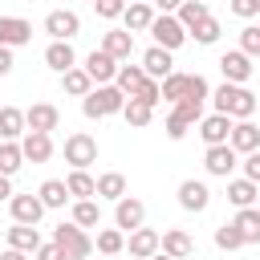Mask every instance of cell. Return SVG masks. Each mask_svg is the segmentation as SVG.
<instances>
[{
    "label": "cell",
    "instance_id": "6da1fadb",
    "mask_svg": "<svg viewBox=\"0 0 260 260\" xmlns=\"http://www.w3.org/2000/svg\"><path fill=\"white\" fill-rule=\"evenodd\" d=\"M211 102H215V114H228V118H236V122H244V118H252L256 114V93H248L244 85H232V81H223L215 93H211Z\"/></svg>",
    "mask_w": 260,
    "mask_h": 260
},
{
    "label": "cell",
    "instance_id": "7a4b0ae2",
    "mask_svg": "<svg viewBox=\"0 0 260 260\" xmlns=\"http://www.w3.org/2000/svg\"><path fill=\"white\" fill-rule=\"evenodd\" d=\"M126 106V93L118 85H93L85 98H81V110L85 118H110V114H122Z\"/></svg>",
    "mask_w": 260,
    "mask_h": 260
},
{
    "label": "cell",
    "instance_id": "3957f363",
    "mask_svg": "<svg viewBox=\"0 0 260 260\" xmlns=\"http://www.w3.org/2000/svg\"><path fill=\"white\" fill-rule=\"evenodd\" d=\"M53 244L65 252V260H85V256L93 252V240H89V236H85V228H77L73 219H69V223H57Z\"/></svg>",
    "mask_w": 260,
    "mask_h": 260
},
{
    "label": "cell",
    "instance_id": "277c9868",
    "mask_svg": "<svg viewBox=\"0 0 260 260\" xmlns=\"http://www.w3.org/2000/svg\"><path fill=\"white\" fill-rule=\"evenodd\" d=\"M65 162H69L73 171H85L89 162H98V138L85 134V130L69 134V138H65Z\"/></svg>",
    "mask_w": 260,
    "mask_h": 260
},
{
    "label": "cell",
    "instance_id": "5b68a950",
    "mask_svg": "<svg viewBox=\"0 0 260 260\" xmlns=\"http://www.w3.org/2000/svg\"><path fill=\"white\" fill-rule=\"evenodd\" d=\"M146 32H150V37H154V45H158V49H167V53H171V49H179V45L187 41V28H183V24H179V20L171 16V12L154 16Z\"/></svg>",
    "mask_w": 260,
    "mask_h": 260
},
{
    "label": "cell",
    "instance_id": "8992f818",
    "mask_svg": "<svg viewBox=\"0 0 260 260\" xmlns=\"http://www.w3.org/2000/svg\"><path fill=\"white\" fill-rule=\"evenodd\" d=\"M61 126V110L53 102H32L24 110V130H37V134H53Z\"/></svg>",
    "mask_w": 260,
    "mask_h": 260
},
{
    "label": "cell",
    "instance_id": "52a82bcc",
    "mask_svg": "<svg viewBox=\"0 0 260 260\" xmlns=\"http://www.w3.org/2000/svg\"><path fill=\"white\" fill-rule=\"evenodd\" d=\"M45 32H49L53 41H73V37L81 32V16L69 12V8H53V12L45 16Z\"/></svg>",
    "mask_w": 260,
    "mask_h": 260
},
{
    "label": "cell",
    "instance_id": "ba28073f",
    "mask_svg": "<svg viewBox=\"0 0 260 260\" xmlns=\"http://www.w3.org/2000/svg\"><path fill=\"white\" fill-rule=\"evenodd\" d=\"M142 219H146V203H142V199L122 195V199L114 203V223H118V232H134V228H142Z\"/></svg>",
    "mask_w": 260,
    "mask_h": 260
},
{
    "label": "cell",
    "instance_id": "9c48e42d",
    "mask_svg": "<svg viewBox=\"0 0 260 260\" xmlns=\"http://www.w3.org/2000/svg\"><path fill=\"white\" fill-rule=\"evenodd\" d=\"M219 73H223V81L244 85V81L252 77V57H244L240 49H228V53L219 57Z\"/></svg>",
    "mask_w": 260,
    "mask_h": 260
},
{
    "label": "cell",
    "instance_id": "30bf717a",
    "mask_svg": "<svg viewBox=\"0 0 260 260\" xmlns=\"http://www.w3.org/2000/svg\"><path fill=\"white\" fill-rule=\"evenodd\" d=\"M85 73H89V81H98V85H110L114 77H118V61L110 57V53H102V49H93L89 57H85V65H81Z\"/></svg>",
    "mask_w": 260,
    "mask_h": 260
},
{
    "label": "cell",
    "instance_id": "8fae6325",
    "mask_svg": "<svg viewBox=\"0 0 260 260\" xmlns=\"http://www.w3.org/2000/svg\"><path fill=\"white\" fill-rule=\"evenodd\" d=\"M228 146H232L236 154H252V150H260V126H252L248 118H244V122H232Z\"/></svg>",
    "mask_w": 260,
    "mask_h": 260
},
{
    "label": "cell",
    "instance_id": "7c38bea8",
    "mask_svg": "<svg viewBox=\"0 0 260 260\" xmlns=\"http://www.w3.org/2000/svg\"><path fill=\"white\" fill-rule=\"evenodd\" d=\"M207 203H211L207 183H199V179H183L179 183V207L183 211H207Z\"/></svg>",
    "mask_w": 260,
    "mask_h": 260
},
{
    "label": "cell",
    "instance_id": "4fadbf2b",
    "mask_svg": "<svg viewBox=\"0 0 260 260\" xmlns=\"http://www.w3.org/2000/svg\"><path fill=\"white\" fill-rule=\"evenodd\" d=\"M8 211H12V219H16V223L37 228V223H41V215H45V203H41L37 195H12V199H8Z\"/></svg>",
    "mask_w": 260,
    "mask_h": 260
},
{
    "label": "cell",
    "instance_id": "5bb4252c",
    "mask_svg": "<svg viewBox=\"0 0 260 260\" xmlns=\"http://www.w3.org/2000/svg\"><path fill=\"white\" fill-rule=\"evenodd\" d=\"M142 73H146L150 81H162V77H171V73H175V61H171V53H167V49H158V45H150V49L142 53Z\"/></svg>",
    "mask_w": 260,
    "mask_h": 260
},
{
    "label": "cell",
    "instance_id": "9a60e30c",
    "mask_svg": "<svg viewBox=\"0 0 260 260\" xmlns=\"http://www.w3.org/2000/svg\"><path fill=\"white\" fill-rule=\"evenodd\" d=\"M20 154H24L28 162H49V158H53V134L24 130V138H20Z\"/></svg>",
    "mask_w": 260,
    "mask_h": 260
},
{
    "label": "cell",
    "instance_id": "2e32d148",
    "mask_svg": "<svg viewBox=\"0 0 260 260\" xmlns=\"http://www.w3.org/2000/svg\"><path fill=\"white\" fill-rule=\"evenodd\" d=\"M158 252L171 256V260H183V256L195 252V244H191V236H187L183 228H167V232L158 236Z\"/></svg>",
    "mask_w": 260,
    "mask_h": 260
},
{
    "label": "cell",
    "instance_id": "e0dca14e",
    "mask_svg": "<svg viewBox=\"0 0 260 260\" xmlns=\"http://www.w3.org/2000/svg\"><path fill=\"white\" fill-rule=\"evenodd\" d=\"M32 41V24L20 20V16H0V45L4 49H16V45H28Z\"/></svg>",
    "mask_w": 260,
    "mask_h": 260
},
{
    "label": "cell",
    "instance_id": "ac0fdd59",
    "mask_svg": "<svg viewBox=\"0 0 260 260\" xmlns=\"http://www.w3.org/2000/svg\"><path fill=\"white\" fill-rule=\"evenodd\" d=\"M150 20H154L150 0H130V4H126V12H122V24H126V32H130V37H134V32H146V28H150Z\"/></svg>",
    "mask_w": 260,
    "mask_h": 260
},
{
    "label": "cell",
    "instance_id": "d6986e66",
    "mask_svg": "<svg viewBox=\"0 0 260 260\" xmlns=\"http://www.w3.org/2000/svg\"><path fill=\"white\" fill-rule=\"evenodd\" d=\"M199 134H203L207 146H223L228 134H232V118H228V114H207V118H199Z\"/></svg>",
    "mask_w": 260,
    "mask_h": 260
},
{
    "label": "cell",
    "instance_id": "ffe728a7",
    "mask_svg": "<svg viewBox=\"0 0 260 260\" xmlns=\"http://www.w3.org/2000/svg\"><path fill=\"white\" fill-rule=\"evenodd\" d=\"M203 167H207V175H215V179H228L232 175V167H236V150L223 142V146H207V154H203Z\"/></svg>",
    "mask_w": 260,
    "mask_h": 260
},
{
    "label": "cell",
    "instance_id": "44dd1931",
    "mask_svg": "<svg viewBox=\"0 0 260 260\" xmlns=\"http://www.w3.org/2000/svg\"><path fill=\"white\" fill-rule=\"evenodd\" d=\"M102 53H110L114 61H130V53H134V37H130L126 28H110V32H102Z\"/></svg>",
    "mask_w": 260,
    "mask_h": 260
},
{
    "label": "cell",
    "instance_id": "7402d4cb",
    "mask_svg": "<svg viewBox=\"0 0 260 260\" xmlns=\"http://www.w3.org/2000/svg\"><path fill=\"white\" fill-rule=\"evenodd\" d=\"M126 248H130L134 260H150V256L158 252V232H154V228H134L130 240H126Z\"/></svg>",
    "mask_w": 260,
    "mask_h": 260
},
{
    "label": "cell",
    "instance_id": "603a6c76",
    "mask_svg": "<svg viewBox=\"0 0 260 260\" xmlns=\"http://www.w3.org/2000/svg\"><path fill=\"white\" fill-rule=\"evenodd\" d=\"M41 244H45V240H41V232H37V228H28V223H12V228H8V248H16V252L32 256Z\"/></svg>",
    "mask_w": 260,
    "mask_h": 260
},
{
    "label": "cell",
    "instance_id": "cb8c5ba5",
    "mask_svg": "<svg viewBox=\"0 0 260 260\" xmlns=\"http://www.w3.org/2000/svg\"><path fill=\"white\" fill-rule=\"evenodd\" d=\"M45 65H49V69H57V73L73 69V65H77L73 45H69V41H49V49H45Z\"/></svg>",
    "mask_w": 260,
    "mask_h": 260
},
{
    "label": "cell",
    "instance_id": "d4e9b609",
    "mask_svg": "<svg viewBox=\"0 0 260 260\" xmlns=\"http://www.w3.org/2000/svg\"><path fill=\"white\" fill-rule=\"evenodd\" d=\"M16 138H24V110L0 106V142H16Z\"/></svg>",
    "mask_w": 260,
    "mask_h": 260
},
{
    "label": "cell",
    "instance_id": "484cf974",
    "mask_svg": "<svg viewBox=\"0 0 260 260\" xmlns=\"http://www.w3.org/2000/svg\"><path fill=\"white\" fill-rule=\"evenodd\" d=\"M65 191H69V199H93L98 195V183H93L89 171H69L65 175Z\"/></svg>",
    "mask_w": 260,
    "mask_h": 260
},
{
    "label": "cell",
    "instance_id": "4316f807",
    "mask_svg": "<svg viewBox=\"0 0 260 260\" xmlns=\"http://www.w3.org/2000/svg\"><path fill=\"white\" fill-rule=\"evenodd\" d=\"M244 236V244H260V207H240L236 219H232Z\"/></svg>",
    "mask_w": 260,
    "mask_h": 260
},
{
    "label": "cell",
    "instance_id": "83f0119b",
    "mask_svg": "<svg viewBox=\"0 0 260 260\" xmlns=\"http://www.w3.org/2000/svg\"><path fill=\"white\" fill-rule=\"evenodd\" d=\"M93 183H98V199H114V203H118V199L126 195V175H122V171H106V175H98Z\"/></svg>",
    "mask_w": 260,
    "mask_h": 260
},
{
    "label": "cell",
    "instance_id": "f1b7e54d",
    "mask_svg": "<svg viewBox=\"0 0 260 260\" xmlns=\"http://www.w3.org/2000/svg\"><path fill=\"white\" fill-rule=\"evenodd\" d=\"M228 199L236 203V211H240V207H256L260 187H256V183H248V179H232V183H228Z\"/></svg>",
    "mask_w": 260,
    "mask_h": 260
},
{
    "label": "cell",
    "instance_id": "f546056e",
    "mask_svg": "<svg viewBox=\"0 0 260 260\" xmlns=\"http://www.w3.org/2000/svg\"><path fill=\"white\" fill-rule=\"evenodd\" d=\"M142 81H146L142 65H118V77H114V85H118L126 98H134V93L142 89Z\"/></svg>",
    "mask_w": 260,
    "mask_h": 260
},
{
    "label": "cell",
    "instance_id": "4dcf8cb0",
    "mask_svg": "<svg viewBox=\"0 0 260 260\" xmlns=\"http://www.w3.org/2000/svg\"><path fill=\"white\" fill-rule=\"evenodd\" d=\"M61 89H65V93H73V98H85V93L93 89V81H89V73H85L81 65H73V69H65V73H61Z\"/></svg>",
    "mask_w": 260,
    "mask_h": 260
},
{
    "label": "cell",
    "instance_id": "1f68e13d",
    "mask_svg": "<svg viewBox=\"0 0 260 260\" xmlns=\"http://www.w3.org/2000/svg\"><path fill=\"white\" fill-rule=\"evenodd\" d=\"M37 199L45 203V211H49V207H65V199H69L65 179H45V183H41V191H37Z\"/></svg>",
    "mask_w": 260,
    "mask_h": 260
},
{
    "label": "cell",
    "instance_id": "d6a6232c",
    "mask_svg": "<svg viewBox=\"0 0 260 260\" xmlns=\"http://www.w3.org/2000/svg\"><path fill=\"white\" fill-rule=\"evenodd\" d=\"M203 16H211V12H207V4H203V0H183V4H179V8H175V20H179V24H183V28H187V32H191V28H195V24H199V20H203Z\"/></svg>",
    "mask_w": 260,
    "mask_h": 260
},
{
    "label": "cell",
    "instance_id": "836d02e7",
    "mask_svg": "<svg viewBox=\"0 0 260 260\" xmlns=\"http://www.w3.org/2000/svg\"><path fill=\"white\" fill-rule=\"evenodd\" d=\"M73 223H77V228H98V223H102L98 199H77V203H73Z\"/></svg>",
    "mask_w": 260,
    "mask_h": 260
},
{
    "label": "cell",
    "instance_id": "e575fe53",
    "mask_svg": "<svg viewBox=\"0 0 260 260\" xmlns=\"http://www.w3.org/2000/svg\"><path fill=\"white\" fill-rule=\"evenodd\" d=\"M93 248H98L102 256H118V252L126 248V232H118V228H102L98 240H93Z\"/></svg>",
    "mask_w": 260,
    "mask_h": 260
},
{
    "label": "cell",
    "instance_id": "d590c367",
    "mask_svg": "<svg viewBox=\"0 0 260 260\" xmlns=\"http://www.w3.org/2000/svg\"><path fill=\"white\" fill-rule=\"evenodd\" d=\"M122 118H126L130 126H150V118H154V106H146V102H138V98H126V106H122Z\"/></svg>",
    "mask_w": 260,
    "mask_h": 260
},
{
    "label": "cell",
    "instance_id": "8d00e7d4",
    "mask_svg": "<svg viewBox=\"0 0 260 260\" xmlns=\"http://www.w3.org/2000/svg\"><path fill=\"white\" fill-rule=\"evenodd\" d=\"M24 167V154H20V142H0V175H16Z\"/></svg>",
    "mask_w": 260,
    "mask_h": 260
},
{
    "label": "cell",
    "instance_id": "74e56055",
    "mask_svg": "<svg viewBox=\"0 0 260 260\" xmlns=\"http://www.w3.org/2000/svg\"><path fill=\"white\" fill-rule=\"evenodd\" d=\"M158 93H162V102H179V98L187 93V73H171V77H162V81H158Z\"/></svg>",
    "mask_w": 260,
    "mask_h": 260
},
{
    "label": "cell",
    "instance_id": "f35d334b",
    "mask_svg": "<svg viewBox=\"0 0 260 260\" xmlns=\"http://www.w3.org/2000/svg\"><path fill=\"white\" fill-rule=\"evenodd\" d=\"M215 248H223V252H236V248H244V236H240V228H236V223H219V228H215Z\"/></svg>",
    "mask_w": 260,
    "mask_h": 260
},
{
    "label": "cell",
    "instance_id": "ab89813d",
    "mask_svg": "<svg viewBox=\"0 0 260 260\" xmlns=\"http://www.w3.org/2000/svg\"><path fill=\"white\" fill-rule=\"evenodd\" d=\"M191 37H195L199 45H215V41H219V20H215V16H203V20L191 28Z\"/></svg>",
    "mask_w": 260,
    "mask_h": 260
},
{
    "label": "cell",
    "instance_id": "60d3db41",
    "mask_svg": "<svg viewBox=\"0 0 260 260\" xmlns=\"http://www.w3.org/2000/svg\"><path fill=\"white\" fill-rule=\"evenodd\" d=\"M171 114H179V118H183L187 126H199V118H203V102H191V98H179Z\"/></svg>",
    "mask_w": 260,
    "mask_h": 260
},
{
    "label": "cell",
    "instance_id": "b9f144b4",
    "mask_svg": "<svg viewBox=\"0 0 260 260\" xmlns=\"http://www.w3.org/2000/svg\"><path fill=\"white\" fill-rule=\"evenodd\" d=\"M240 53L244 57H260V24H244L240 28Z\"/></svg>",
    "mask_w": 260,
    "mask_h": 260
},
{
    "label": "cell",
    "instance_id": "7bdbcfd3",
    "mask_svg": "<svg viewBox=\"0 0 260 260\" xmlns=\"http://www.w3.org/2000/svg\"><path fill=\"white\" fill-rule=\"evenodd\" d=\"M183 98H191V102H207V98H211L207 77H203V73H187V93H183Z\"/></svg>",
    "mask_w": 260,
    "mask_h": 260
},
{
    "label": "cell",
    "instance_id": "ee69618b",
    "mask_svg": "<svg viewBox=\"0 0 260 260\" xmlns=\"http://www.w3.org/2000/svg\"><path fill=\"white\" fill-rule=\"evenodd\" d=\"M93 8H98L102 20H118L126 12V0H93Z\"/></svg>",
    "mask_w": 260,
    "mask_h": 260
},
{
    "label": "cell",
    "instance_id": "f6af8a7d",
    "mask_svg": "<svg viewBox=\"0 0 260 260\" xmlns=\"http://www.w3.org/2000/svg\"><path fill=\"white\" fill-rule=\"evenodd\" d=\"M134 98H138V102H146V106H158V102H162V93H158V81H150V77H146V81H142V89H138Z\"/></svg>",
    "mask_w": 260,
    "mask_h": 260
},
{
    "label": "cell",
    "instance_id": "bcb514c9",
    "mask_svg": "<svg viewBox=\"0 0 260 260\" xmlns=\"http://www.w3.org/2000/svg\"><path fill=\"white\" fill-rule=\"evenodd\" d=\"M244 179L260 187V150H252V154H244Z\"/></svg>",
    "mask_w": 260,
    "mask_h": 260
},
{
    "label": "cell",
    "instance_id": "7dc6e473",
    "mask_svg": "<svg viewBox=\"0 0 260 260\" xmlns=\"http://www.w3.org/2000/svg\"><path fill=\"white\" fill-rule=\"evenodd\" d=\"M232 12L244 16V20H252V16H260V0H232Z\"/></svg>",
    "mask_w": 260,
    "mask_h": 260
},
{
    "label": "cell",
    "instance_id": "c3c4849f",
    "mask_svg": "<svg viewBox=\"0 0 260 260\" xmlns=\"http://www.w3.org/2000/svg\"><path fill=\"white\" fill-rule=\"evenodd\" d=\"M187 130H191V126H187V122H183L179 114H171V118H167V138H171V142H179V138H183Z\"/></svg>",
    "mask_w": 260,
    "mask_h": 260
},
{
    "label": "cell",
    "instance_id": "681fc988",
    "mask_svg": "<svg viewBox=\"0 0 260 260\" xmlns=\"http://www.w3.org/2000/svg\"><path fill=\"white\" fill-rule=\"evenodd\" d=\"M32 256H37V260H65V252H61V248H57L53 240H49V244H41V248H37Z\"/></svg>",
    "mask_w": 260,
    "mask_h": 260
},
{
    "label": "cell",
    "instance_id": "f907efd6",
    "mask_svg": "<svg viewBox=\"0 0 260 260\" xmlns=\"http://www.w3.org/2000/svg\"><path fill=\"white\" fill-rule=\"evenodd\" d=\"M12 65H16V61H12V49H4V45H0V77H8V73H12Z\"/></svg>",
    "mask_w": 260,
    "mask_h": 260
},
{
    "label": "cell",
    "instance_id": "816d5d0a",
    "mask_svg": "<svg viewBox=\"0 0 260 260\" xmlns=\"http://www.w3.org/2000/svg\"><path fill=\"white\" fill-rule=\"evenodd\" d=\"M0 199H12V179L0 175Z\"/></svg>",
    "mask_w": 260,
    "mask_h": 260
},
{
    "label": "cell",
    "instance_id": "f5cc1de1",
    "mask_svg": "<svg viewBox=\"0 0 260 260\" xmlns=\"http://www.w3.org/2000/svg\"><path fill=\"white\" fill-rule=\"evenodd\" d=\"M0 260H28V256H24V252H16V248H4V252H0Z\"/></svg>",
    "mask_w": 260,
    "mask_h": 260
},
{
    "label": "cell",
    "instance_id": "db71d44e",
    "mask_svg": "<svg viewBox=\"0 0 260 260\" xmlns=\"http://www.w3.org/2000/svg\"><path fill=\"white\" fill-rule=\"evenodd\" d=\"M154 4H158V8H162V12H171V16H175V8H179V4H183V0H154Z\"/></svg>",
    "mask_w": 260,
    "mask_h": 260
},
{
    "label": "cell",
    "instance_id": "11a10c76",
    "mask_svg": "<svg viewBox=\"0 0 260 260\" xmlns=\"http://www.w3.org/2000/svg\"><path fill=\"white\" fill-rule=\"evenodd\" d=\"M150 260H171V256H162V252H154V256H150Z\"/></svg>",
    "mask_w": 260,
    "mask_h": 260
},
{
    "label": "cell",
    "instance_id": "9f6ffc18",
    "mask_svg": "<svg viewBox=\"0 0 260 260\" xmlns=\"http://www.w3.org/2000/svg\"><path fill=\"white\" fill-rule=\"evenodd\" d=\"M256 207H260V199H256Z\"/></svg>",
    "mask_w": 260,
    "mask_h": 260
}]
</instances>
